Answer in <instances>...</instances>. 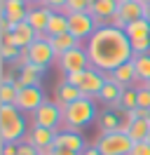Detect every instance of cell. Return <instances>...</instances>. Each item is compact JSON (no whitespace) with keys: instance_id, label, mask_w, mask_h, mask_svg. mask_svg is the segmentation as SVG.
Wrapping results in <instances>:
<instances>
[{"instance_id":"25","label":"cell","mask_w":150,"mask_h":155,"mask_svg":"<svg viewBox=\"0 0 150 155\" xmlns=\"http://www.w3.org/2000/svg\"><path fill=\"white\" fill-rule=\"evenodd\" d=\"M99 125H101V134H108V132H120L122 117L117 110H106L99 117Z\"/></svg>"},{"instance_id":"47","label":"cell","mask_w":150,"mask_h":155,"mask_svg":"<svg viewBox=\"0 0 150 155\" xmlns=\"http://www.w3.org/2000/svg\"><path fill=\"white\" fill-rule=\"evenodd\" d=\"M120 2H124V0H120Z\"/></svg>"},{"instance_id":"44","label":"cell","mask_w":150,"mask_h":155,"mask_svg":"<svg viewBox=\"0 0 150 155\" xmlns=\"http://www.w3.org/2000/svg\"><path fill=\"white\" fill-rule=\"evenodd\" d=\"M148 122H150V110H148Z\"/></svg>"},{"instance_id":"19","label":"cell","mask_w":150,"mask_h":155,"mask_svg":"<svg viewBox=\"0 0 150 155\" xmlns=\"http://www.w3.org/2000/svg\"><path fill=\"white\" fill-rule=\"evenodd\" d=\"M49 17H52V10L42 5V7H31V12H28L26 21H28V26H31V28L35 31L38 35H40V33H45V31H47Z\"/></svg>"},{"instance_id":"12","label":"cell","mask_w":150,"mask_h":155,"mask_svg":"<svg viewBox=\"0 0 150 155\" xmlns=\"http://www.w3.org/2000/svg\"><path fill=\"white\" fill-rule=\"evenodd\" d=\"M28 7L26 0H0V14H2V19H7L9 24H21V21H26Z\"/></svg>"},{"instance_id":"24","label":"cell","mask_w":150,"mask_h":155,"mask_svg":"<svg viewBox=\"0 0 150 155\" xmlns=\"http://www.w3.org/2000/svg\"><path fill=\"white\" fill-rule=\"evenodd\" d=\"M124 33L129 35V40H143V38H150V21L143 17V19H136L124 26Z\"/></svg>"},{"instance_id":"43","label":"cell","mask_w":150,"mask_h":155,"mask_svg":"<svg viewBox=\"0 0 150 155\" xmlns=\"http://www.w3.org/2000/svg\"><path fill=\"white\" fill-rule=\"evenodd\" d=\"M94 2H99V0H89V5H94Z\"/></svg>"},{"instance_id":"35","label":"cell","mask_w":150,"mask_h":155,"mask_svg":"<svg viewBox=\"0 0 150 155\" xmlns=\"http://www.w3.org/2000/svg\"><path fill=\"white\" fill-rule=\"evenodd\" d=\"M68 0H45V7H49L52 12H64Z\"/></svg>"},{"instance_id":"26","label":"cell","mask_w":150,"mask_h":155,"mask_svg":"<svg viewBox=\"0 0 150 155\" xmlns=\"http://www.w3.org/2000/svg\"><path fill=\"white\" fill-rule=\"evenodd\" d=\"M134 66H136V78L143 82L150 80V54H136L134 57Z\"/></svg>"},{"instance_id":"45","label":"cell","mask_w":150,"mask_h":155,"mask_svg":"<svg viewBox=\"0 0 150 155\" xmlns=\"http://www.w3.org/2000/svg\"><path fill=\"white\" fill-rule=\"evenodd\" d=\"M145 19H148V21H150V14H148V17H145Z\"/></svg>"},{"instance_id":"7","label":"cell","mask_w":150,"mask_h":155,"mask_svg":"<svg viewBox=\"0 0 150 155\" xmlns=\"http://www.w3.org/2000/svg\"><path fill=\"white\" fill-rule=\"evenodd\" d=\"M103 85H106V73L99 71V68H94V66H89L87 71L80 73V80H77V85H75V87L82 92V97L94 99V97H99V94H101Z\"/></svg>"},{"instance_id":"14","label":"cell","mask_w":150,"mask_h":155,"mask_svg":"<svg viewBox=\"0 0 150 155\" xmlns=\"http://www.w3.org/2000/svg\"><path fill=\"white\" fill-rule=\"evenodd\" d=\"M117 7H120V0H99L89 5V14H92L99 26H108L106 21H112V17L117 14Z\"/></svg>"},{"instance_id":"3","label":"cell","mask_w":150,"mask_h":155,"mask_svg":"<svg viewBox=\"0 0 150 155\" xmlns=\"http://www.w3.org/2000/svg\"><path fill=\"white\" fill-rule=\"evenodd\" d=\"M96 115V104L94 99L89 97H80L77 101L68 104L64 110V125L66 129H80V127H87Z\"/></svg>"},{"instance_id":"36","label":"cell","mask_w":150,"mask_h":155,"mask_svg":"<svg viewBox=\"0 0 150 155\" xmlns=\"http://www.w3.org/2000/svg\"><path fill=\"white\" fill-rule=\"evenodd\" d=\"M19 155H40V153H38V148L33 143H24L21 141L19 143Z\"/></svg>"},{"instance_id":"20","label":"cell","mask_w":150,"mask_h":155,"mask_svg":"<svg viewBox=\"0 0 150 155\" xmlns=\"http://www.w3.org/2000/svg\"><path fill=\"white\" fill-rule=\"evenodd\" d=\"M42 73H45V71H40L38 66H33V64H26L24 68H19V75H17L14 87H17V89L35 87L38 82H40V75H42Z\"/></svg>"},{"instance_id":"42","label":"cell","mask_w":150,"mask_h":155,"mask_svg":"<svg viewBox=\"0 0 150 155\" xmlns=\"http://www.w3.org/2000/svg\"><path fill=\"white\" fill-rule=\"evenodd\" d=\"M141 2H143V5H145V7H150V0H141Z\"/></svg>"},{"instance_id":"9","label":"cell","mask_w":150,"mask_h":155,"mask_svg":"<svg viewBox=\"0 0 150 155\" xmlns=\"http://www.w3.org/2000/svg\"><path fill=\"white\" fill-rule=\"evenodd\" d=\"M28 59H31V64L38 66L40 71H47V66L56 59V52H54V47H52L49 38H38L35 42L28 47Z\"/></svg>"},{"instance_id":"18","label":"cell","mask_w":150,"mask_h":155,"mask_svg":"<svg viewBox=\"0 0 150 155\" xmlns=\"http://www.w3.org/2000/svg\"><path fill=\"white\" fill-rule=\"evenodd\" d=\"M106 80H112V82H117L122 87H129L134 80H139L136 78V66H134V59L127 61V64H122L120 68H115L112 73H106Z\"/></svg>"},{"instance_id":"40","label":"cell","mask_w":150,"mask_h":155,"mask_svg":"<svg viewBox=\"0 0 150 155\" xmlns=\"http://www.w3.org/2000/svg\"><path fill=\"white\" fill-rule=\"evenodd\" d=\"M28 2V7H42L45 5V0H26Z\"/></svg>"},{"instance_id":"2","label":"cell","mask_w":150,"mask_h":155,"mask_svg":"<svg viewBox=\"0 0 150 155\" xmlns=\"http://www.w3.org/2000/svg\"><path fill=\"white\" fill-rule=\"evenodd\" d=\"M26 136V117L17 106H0V141L21 143Z\"/></svg>"},{"instance_id":"16","label":"cell","mask_w":150,"mask_h":155,"mask_svg":"<svg viewBox=\"0 0 150 155\" xmlns=\"http://www.w3.org/2000/svg\"><path fill=\"white\" fill-rule=\"evenodd\" d=\"M122 92H124V87H122V85L112 82V80H106V85H103L99 99H101L103 104L108 106V110H117V113H122V106H120Z\"/></svg>"},{"instance_id":"17","label":"cell","mask_w":150,"mask_h":155,"mask_svg":"<svg viewBox=\"0 0 150 155\" xmlns=\"http://www.w3.org/2000/svg\"><path fill=\"white\" fill-rule=\"evenodd\" d=\"M12 38H14V45H17V47L26 49L38 40V33L28 26V21H21V24H12Z\"/></svg>"},{"instance_id":"46","label":"cell","mask_w":150,"mask_h":155,"mask_svg":"<svg viewBox=\"0 0 150 155\" xmlns=\"http://www.w3.org/2000/svg\"><path fill=\"white\" fill-rule=\"evenodd\" d=\"M145 141H150V134H148V139H145Z\"/></svg>"},{"instance_id":"6","label":"cell","mask_w":150,"mask_h":155,"mask_svg":"<svg viewBox=\"0 0 150 155\" xmlns=\"http://www.w3.org/2000/svg\"><path fill=\"white\" fill-rule=\"evenodd\" d=\"M96 28H99V24H96V19L89 12H73V14H68V33H73L80 42L89 40L96 33Z\"/></svg>"},{"instance_id":"15","label":"cell","mask_w":150,"mask_h":155,"mask_svg":"<svg viewBox=\"0 0 150 155\" xmlns=\"http://www.w3.org/2000/svg\"><path fill=\"white\" fill-rule=\"evenodd\" d=\"M54 148H68V150H75V153H82L87 148V143H84V136L77 129H64V132H56Z\"/></svg>"},{"instance_id":"28","label":"cell","mask_w":150,"mask_h":155,"mask_svg":"<svg viewBox=\"0 0 150 155\" xmlns=\"http://www.w3.org/2000/svg\"><path fill=\"white\" fill-rule=\"evenodd\" d=\"M120 106L122 110H134V108H139V89L134 87H124L120 97Z\"/></svg>"},{"instance_id":"41","label":"cell","mask_w":150,"mask_h":155,"mask_svg":"<svg viewBox=\"0 0 150 155\" xmlns=\"http://www.w3.org/2000/svg\"><path fill=\"white\" fill-rule=\"evenodd\" d=\"M141 87H145V89H148V92H150V80H148V82H143Z\"/></svg>"},{"instance_id":"27","label":"cell","mask_w":150,"mask_h":155,"mask_svg":"<svg viewBox=\"0 0 150 155\" xmlns=\"http://www.w3.org/2000/svg\"><path fill=\"white\" fill-rule=\"evenodd\" d=\"M129 139L136 143V141H145L148 139V134H150V122L148 120H136V122H131V127H129Z\"/></svg>"},{"instance_id":"30","label":"cell","mask_w":150,"mask_h":155,"mask_svg":"<svg viewBox=\"0 0 150 155\" xmlns=\"http://www.w3.org/2000/svg\"><path fill=\"white\" fill-rule=\"evenodd\" d=\"M0 57H2V61H14L17 64L19 57H21V47H17L14 42L12 45H0Z\"/></svg>"},{"instance_id":"1","label":"cell","mask_w":150,"mask_h":155,"mask_svg":"<svg viewBox=\"0 0 150 155\" xmlns=\"http://www.w3.org/2000/svg\"><path fill=\"white\" fill-rule=\"evenodd\" d=\"M87 54L94 68H99L103 73H112L115 68L127 64L134 59V47H131L129 35L124 28H115V26H99L96 33L87 40Z\"/></svg>"},{"instance_id":"23","label":"cell","mask_w":150,"mask_h":155,"mask_svg":"<svg viewBox=\"0 0 150 155\" xmlns=\"http://www.w3.org/2000/svg\"><path fill=\"white\" fill-rule=\"evenodd\" d=\"M49 42H52V47H54V52H56V59L61 57V54H66V52L75 49V47H82V45H80V40L75 38L73 33H64V35L49 38Z\"/></svg>"},{"instance_id":"33","label":"cell","mask_w":150,"mask_h":155,"mask_svg":"<svg viewBox=\"0 0 150 155\" xmlns=\"http://www.w3.org/2000/svg\"><path fill=\"white\" fill-rule=\"evenodd\" d=\"M129 155H150V141H136L131 146Z\"/></svg>"},{"instance_id":"38","label":"cell","mask_w":150,"mask_h":155,"mask_svg":"<svg viewBox=\"0 0 150 155\" xmlns=\"http://www.w3.org/2000/svg\"><path fill=\"white\" fill-rule=\"evenodd\" d=\"M80 155H101V150H99L96 146H87V148H84Z\"/></svg>"},{"instance_id":"31","label":"cell","mask_w":150,"mask_h":155,"mask_svg":"<svg viewBox=\"0 0 150 155\" xmlns=\"http://www.w3.org/2000/svg\"><path fill=\"white\" fill-rule=\"evenodd\" d=\"M89 10V0H68L64 14H73V12H87Z\"/></svg>"},{"instance_id":"5","label":"cell","mask_w":150,"mask_h":155,"mask_svg":"<svg viewBox=\"0 0 150 155\" xmlns=\"http://www.w3.org/2000/svg\"><path fill=\"white\" fill-rule=\"evenodd\" d=\"M148 14H150V7H145L141 0H124V2H120L117 14L112 17L110 26L124 28L127 24H131V21H136V19H143V17H148Z\"/></svg>"},{"instance_id":"4","label":"cell","mask_w":150,"mask_h":155,"mask_svg":"<svg viewBox=\"0 0 150 155\" xmlns=\"http://www.w3.org/2000/svg\"><path fill=\"white\" fill-rule=\"evenodd\" d=\"M131 146L134 141L124 132H108V134H101L96 141V148L101 150V155H129Z\"/></svg>"},{"instance_id":"32","label":"cell","mask_w":150,"mask_h":155,"mask_svg":"<svg viewBox=\"0 0 150 155\" xmlns=\"http://www.w3.org/2000/svg\"><path fill=\"white\" fill-rule=\"evenodd\" d=\"M131 47H134V57L136 54H150V38L131 40Z\"/></svg>"},{"instance_id":"37","label":"cell","mask_w":150,"mask_h":155,"mask_svg":"<svg viewBox=\"0 0 150 155\" xmlns=\"http://www.w3.org/2000/svg\"><path fill=\"white\" fill-rule=\"evenodd\" d=\"M2 155H19V143H2Z\"/></svg>"},{"instance_id":"10","label":"cell","mask_w":150,"mask_h":155,"mask_svg":"<svg viewBox=\"0 0 150 155\" xmlns=\"http://www.w3.org/2000/svg\"><path fill=\"white\" fill-rule=\"evenodd\" d=\"M64 122V113L59 110L54 101H47L33 113V127H45V129H56Z\"/></svg>"},{"instance_id":"22","label":"cell","mask_w":150,"mask_h":155,"mask_svg":"<svg viewBox=\"0 0 150 155\" xmlns=\"http://www.w3.org/2000/svg\"><path fill=\"white\" fill-rule=\"evenodd\" d=\"M64 33H68V14H64V12H52L45 35L47 38H56V35H64Z\"/></svg>"},{"instance_id":"21","label":"cell","mask_w":150,"mask_h":155,"mask_svg":"<svg viewBox=\"0 0 150 155\" xmlns=\"http://www.w3.org/2000/svg\"><path fill=\"white\" fill-rule=\"evenodd\" d=\"M82 97V92L75 87V85H68V82H61L59 85V92H56V106H59V110L64 113L66 110V106L68 104H73V101H77V99Z\"/></svg>"},{"instance_id":"39","label":"cell","mask_w":150,"mask_h":155,"mask_svg":"<svg viewBox=\"0 0 150 155\" xmlns=\"http://www.w3.org/2000/svg\"><path fill=\"white\" fill-rule=\"evenodd\" d=\"M52 155H80V153H75V150H68V148H54V153Z\"/></svg>"},{"instance_id":"8","label":"cell","mask_w":150,"mask_h":155,"mask_svg":"<svg viewBox=\"0 0 150 155\" xmlns=\"http://www.w3.org/2000/svg\"><path fill=\"white\" fill-rule=\"evenodd\" d=\"M89 66H92V61H89V54H87L84 47H75V49H70V52H66V54L59 57V68L64 71L66 75L87 71Z\"/></svg>"},{"instance_id":"34","label":"cell","mask_w":150,"mask_h":155,"mask_svg":"<svg viewBox=\"0 0 150 155\" xmlns=\"http://www.w3.org/2000/svg\"><path fill=\"white\" fill-rule=\"evenodd\" d=\"M139 89V108H145V110H150V92L145 87H136Z\"/></svg>"},{"instance_id":"13","label":"cell","mask_w":150,"mask_h":155,"mask_svg":"<svg viewBox=\"0 0 150 155\" xmlns=\"http://www.w3.org/2000/svg\"><path fill=\"white\" fill-rule=\"evenodd\" d=\"M54 139H56V129H45V127H33L21 141L24 143H33L38 148V153H42L45 148H54Z\"/></svg>"},{"instance_id":"11","label":"cell","mask_w":150,"mask_h":155,"mask_svg":"<svg viewBox=\"0 0 150 155\" xmlns=\"http://www.w3.org/2000/svg\"><path fill=\"white\" fill-rule=\"evenodd\" d=\"M42 104H45V94H42V89L38 87V85H35V87L19 89L17 101H14V106H17L21 113H35Z\"/></svg>"},{"instance_id":"29","label":"cell","mask_w":150,"mask_h":155,"mask_svg":"<svg viewBox=\"0 0 150 155\" xmlns=\"http://www.w3.org/2000/svg\"><path fill=\"white\" fill-rule=\"evenodd\" d=\"M19 89L14 85H0V106H14Z\"/></svg>"}]
</instances>
